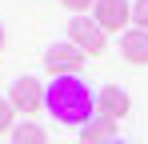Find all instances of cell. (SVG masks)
Here are the masks:
<instances>
[{"label": "cell", "instance_id": "obj_13", "mask_svg": "<svg viewBox=\"0 0 148 144\" xmlns=\"http://www.w3.org/2000/svg\"><path fill=\"white\" fill-rule=\"evenodd\" d=\"M4 40H8V36H4V24H0V52H4Z\"/></svg>", "mask_w": 148, "mask_h": 144}, {"label": "cell", "instance_id": "obj_14", "mask_svg": "<svg viewBox=\"0 0 148 144\" xmlns=\"http://www.w3.org/2000/svg\"><path fill=\"white\" fill-rule=\"evenodd\" d=\"M112 144H128V140H112Z\"/></svg>", "mask_w": 148, "mask_h": 144}, {"label": "cell", "instance_id": "obj_7", "mask_svg": "<svg viewBox=\"0 0 148 144\" xmlns=\"http://www.w3.org/2000/svg\"><path fill=\"white\" fill-rule=\"evenodd\" d=\"M120 56L128 64H148V32L144 28H128L120 36Z\"/></svg>", "mask_w": 148, "mask_h": 144}, {"label": "cell", "instance_id": "obj_9", "mask_svg": "<svg viewBox=\"0 0 148 144\" xmlns=\"http://www.w3.org/2000/svg\"><path fill=\"white\" fill-rule=\"evenodd\" d=\"M12 144H48V132L40 124H32V120H20L12 128Z\"/></svg>", "mask_w": 148, "mask_h": 144}, {"label": "cell", "instance_id": "obj_4", "mask_svg": "<svg viewBox=\"0 0 148 144\" xmlns=\"http://www.w3.org/2000/svg\"><path fill=\"white\" fill-rule=\"evenodd\" d=\"M8 104L20 108L24 116L40 112V108H44V84H40L36 76H20V80L12 84V92H8Z\"/></svg>", "mask_w": 148, "mask_h": 144}, {"label": "cell", "instance_id": "obj_1", "mask_svg": "<svg viewBox=\"0 0 148 144\" xmlns=\"http://www.w3.org/2000/svg\"><path fill=\"white\" fill-rule=\"evenodd\" d=\"M44 108L64 124H88L96 112V96L88 92V84L80 76H56L48 88H44Z\"/></svg>", "mask_w": 148, "mask_h": 144}, {"label": "cell", "instance_id": "obj_2", "mask_svg": "<svg viewBox=\"0 0 148 144\" xmlns=\"http://www.w3.org/2000/svg\"><path fill=\"white\" fill-rule=\"evenodd\" d=\"M68 44H76L84 56H104L108 32L96 20H88V16H76V20H68Z\"/></svg>", "mask_w": 148, "mask_h": 144}, {"label": "cell", "instance_id": "obj_11", "mask_svg": "<svg viewBox=\"0 0 148 144\" xmlns=\"http://www.w3.org/2000/svg\"><path fill=\"white\" fill-rule=\"evenodd\" d=\"M12 112H16V108H12L8 100H0V136H4V132H12Z\"/></svg>", "mask_w": 148, "mask_h": 144}, {"label": "cell", "instance_id": "obj_10", "mask_svg": "<svg viewBox=\"0 0 148 144\" xmlns=\"http://www.w3.org/2000/svg\"><path fill=\"white\" fill-rule=\"evenodd\" d=\"M132 24H140L148 32V0H136V4H132Z\"/></svg>", "mask_w": 148, "mask_h": 144}, {"label": "cell", "instance_id": "obj_5", "mask_svg": "<svg viewBox=\"0 0 148 144\" xmlns=\"http://www.w3.org/2000/svg\"><path fill=\"white\" fill-rule=\"evenodd\" d=\"M92 20L104 32H120L124 24H132V4L128 0H96L92 4Z\"/></svg>", "mask_w": 148, "mask_h": 144}, {"label": "cell", "instance_id": "obj_12", "mask_svg": "<svg viewBox=\"0 0 148 144\" xmlns=\"http://www.w3.org/2000/svg\"><path fill=\"white\" fill-rule=\"evenodd\" d=\"M60 4H64V8H72V12H84V8H92L96 0H60Z\"/></svg>", "mask_w": 148, "mask_h": 144}, {"label": "cell", "instance_id": "obj_8", "mask_svg": "<svg viewBox=\"0 0 148 144\" xmlns=\"http://www.w3.org/2000/svg\"><path fill=\"white\" fill-rule=\"evenodd\" d=\"M112 140H116V120L108 116H92L80 128V144H112Z\"/></svg>", "mask_w": 148, "mask_h": 144}, {"label": "cell", "instance_id": "obj_6", "mask_svg": "<svg viewBox=\"0 0 148 144\" xmlns=\"http://www.w3.org/2000/svg\"><path fill=\"white\" fill-rule=\"evenodd\" d=\"M128 108H132V100H128V92L116 88V84H104V88L96 92V116L124 120V116H128Z\"/></svg>", "mask_w": 148, "mask_h": 144}, {"label": "cell", "instance_id": "obj_3", "mask_svg": "<svg viewBox=\"0 0 148 144\" xmlns=\"http://www.w3.org/2000/svg\"><path fill=\"white\" fill-rule=\"evenodd\" d=\"M84 60H88V56L76 44H68V40H64V44H52L48 52H44V68L52 72V80H56V76H80Z\"/></svg>", "mask_w": 148, "mask_h": 144}]
</instances>
